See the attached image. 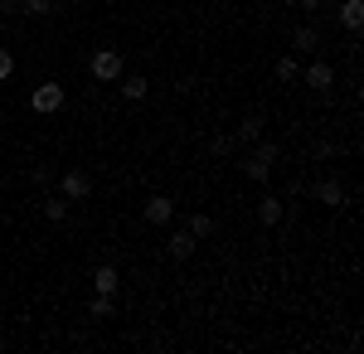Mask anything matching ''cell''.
Returning <instances> with one entry per match:
<instances>
[{"instance_id":"1","label":"cell","mask_w":364,"mask_h":354,"mask_svg":"<svg viewBox=\"0 0 364 354\" xmlns=\"http://www.w3.org/2000/svg\"><path fill=\"white\" fill-rule=\"evenodd\" d=\"M122 68H127V63H122L117 49H97V54L87 58V73H92L97 82H117V78H122Z\"/></svg>"},{"instance_id":"2","label":"cell","mask_w":364,"mask_h":354,"mask_svg":"<svg viewBox=\"0 0 364 354\" xmlns=\"http://www.w3.org/2000/svg\"><path fill=\"white\" fill-rule=\"evenodd\" d=\"M58 194H63L68 204H78V199L92 194V180H87L83 170H63V175H58Z\"/></svg>"},{"instance_id":"3","label":"cell","mask_w":364,"mask_h":354,"mask_svg":"<svg viewBox=\"0 0 364 354\" xmlns=\"http://www.w3.org/2000/svg\"><path fill=\"white\" fill-rule=\"evenodd\" d=\"M29 107L44 112V117H49V112H58V107H63V87H58V82H39V87L29 92Z\"/></svg>"},{"instance_id":"4","label":"cell","mask_w":364,"mask_h":354,"mask_svg":"<svg viewBox=\"0 0 364 354\" xmlns=\"http://www.w3.org/2000/svg\"><path fill=\"white\" fill-rule=\"evenodd\" d=\"M141 214H146V223H156V228H166V223H175V204H170L166 194H151Z\"/></svg>"},{"instance_id":"5","label":"cell","mask_w":364,"mask_h":354,"mask_svg":"<svg viewBox=\"0 0 364 354\" xmlns=\"http://www.w3.org/2000/svg\"><path fill=\"white\" fill-rule=\"evenodd\" d=\"M306 87H316V92L336 87V68H331L326 58H316V63H306Z\"/></svg>"},{"instance_id":"6","label":"cell","mask_w":364,"mask_h":354,"mask_svg":"<svg viewBox=\"0 0 364 354\" xmlns=\"http://www.w3.org/2000/svg\"><path fill=\"white\" fill-rule=\"evenodd\" d=\"M195 233H190V228H175V233H170V243H166V252L170 257H175V262H185V257H190V252H195Z\"/></svg>"},{"instance_id":"7","label":"cell","mask_w":364,"mask_h":354,"mask_svg":"<svg viewBox=\"0 0 364 354\" xmlns=\"http://www.w3.org/2000/svg\"><path fill=\"white\" fill-rule=\"evenodd\" d=\"M311 194H316L321 204H331V209H340V204H345V185H340V180H316V185H311Z\"/></svg>"},{"instance_id":"8","label":"cell","mask_w":364,"mask_h":354,"mask_svg":"<svg viewBox=\"0 0 364 354\" xmlns=\"http://www.w3.org/2000/svg\"><path fill=\"white\" fill-rule=\"evenodd\" d=\"M117 286H122V272H117L112 262H102V267L92 272V291H102V296H112Z\"/></svg>"},{"instance_id":"9","label":"cell","mask_w":364,"mask_h":354,"mask_svg":"<svg viewBox=\"0 0 364 354\" xmlns=\"http://www.w3.org/2000/svg\"><path fill=\"white\" fill-rule=\"evenodd\" d=\"M291 44H296V54H316L321 29H316V25H296V29H291Z\"/></svg>"},{"instance_id":"10","label":"cell","mask_w":364,"mask_h":354,"mask_svg":"<svg viewBox=\"0 0 364 354\" xmlns=\"http://www.w3.org/2000/svg\"><path fill=\"white\" fill-rule=\"evenodd\" d=\"M340 25L350 29V34H360L364 29V0H345L340 5Z\"/></svg>"},{"instance_id":"11","label":"cell","mask_w":364,"mask_h":354,"mask_svg":"<svg viewBox=\"0 0 364 354\" xmlns=\"http://www.w3.org/2000/svg\"><path fill=\"white\" fill-rule=\"evenodd\" d=\"M87 316H92V321H112V316H117L112 296H102V291H97V296L87 301Z\"/></svg>"},{"instance_id":"12","label":"cell","mask_w":364,"mask_h":354,"mask_svg":"<svg viewBox=\"0 0 364 354\" xmlns=\"http://www.w3.org/2000/svg\"><path fill=\"white\" fill-rule=\"evenodd\" d=\"M252 146H257V151H252V161H262V165H277L282 161V146H277V141H262V136H257Z\"/></svg>"},{"instance_id":"13","label":"cell","mask_w":364,"mask_h":354,"mask_svg":"<svg viewBox=\"0 0 364 354\" xmlns=\"http://www.w3.org/2000/svg\"><path fill=\"white\" fill-rule=\"evenodd\" d=\"M257 223H267V228H272V223H282V199H272V194H267V199L257 204Z\"/></svg>"},{"instance_id":"14","label":"cell","mask_w":364,"mask_h":354,"mask_svg":"<svg viewBox=\"0 0 364 354\" xmlns=\"http://www.w3.org/2000/svg\"><path fill=\"white\" fill-rule=\"evenodd\" d=\"M185 228H190L195 238H209V233H214L219 223H214V214H190V218H185Z\"/></svg>"},{"instance_id":"15","label":"cell","mask_w":364,"mask_h":354,"mask_svg":"<svg viewBox=\"0 0 364 354\" xmlns=\"http://www.w3.org/2000/svg\"><path fill=\"white\" fill-rule=\"evenodd\" d=\"M243 175H248L252 185H267V180H272V165H262V161H252V156H248V161H243Z\"/></svg>"},{"instance_id":"16","label":"cell","mask_w":364,"mask_h":354,"mask_svg":"<svg viewBox=\"0 0 364 354\" xmlns=\"http://www.w3.org/2000/svg\"><path fill=\"white\" fill-rule=\"evenodd\" d=\"M44 218H49V223H63V218H68V199H63V194L44 199Z\"/></svg>"},{"instance_id":"17","label":"cell","mask_w":364,"mask_h":354,"mask_svg":"<svg viewBox=\"0 0 364 354\" xmlns=\"http://www.w3.org/2000/svg\"><path fill=\"white\" fill-rule=\"evenodd\" d=\"M262 136V117H243V122H238V136L233 141H257Z\"/></svg>"},{"instance_id":"18","label":"cell","mask_w":364,"mask_h":354,"mask_svg":"<svg viewBox=\"0 0 364 354\" xmlns=\"http://www.w3.org/2000/svg\"><path fill=\"white\" fill-rule=\"evenodd\" d=\"M151 87H146V78H122V97H132V102H141Z\"/></svg>"},{"instance_id":"19","label":"cell","mask_w":364,"mask_h":354,"mask_svg":"<svg viewBox=\"0 0 364 354\" xmlns=\"http://www.w3.org/2000/svg\"><path fill=\"white\" fill-rule=\"evenodd\" d=\"M311 156L316 161H331V156H340V146L336 141H311Z\"/></svg>"},{"instance_id":"20","label":"cell","mask_w":364,"mask_h":354,"mask_svg":"<svg viewBox=\"0 0 364 354\" xmlns=\"http://www.w3.org/2000/svg\"><path fill=\"white\" fill-rule=\"evenodd\" d=\"M20 10H25V15H49L54 0H20Z\"/></svg>"},{"instance_id":"21","label":"cell","mask_w":364,"mask_h":354,"mask_svg":"<svg viewBox=\"0 0 364 354\" xmlns=\"http://www.w3.org/2000/svg\"><path fill=\"white\" fill-rule=\"evenodd\" d=\"M272 73H277L282 82H291V78H296V58H277V68H272Z\"/></svg>"},{"instance_id":"22","label":"cell","mask_w":364,"mask_h":354,"mask_svg":"<svg viewBox=\"0 0 364 354\" xmlns=\"http://www.w3.org/2000/svg\"><path fill=\"white\" fill-rule=\"evenodd\" d=\"M233 146H238L233 136H214V141H209V151H214V156H233Z\"/></svg>"},{"instance_id":"23","label":"cell","mask_w":364,"mask_h":354,"mask_svg":"<svg viewBox=\"0 0 364 354\" xmlns=\"http://www.w3.org/2000/svg\"><path fill=\"white\" fill-rule=\"evenodd\" d=\"M15 73V58H10V49H0V82Z\"/></svg>"},{"instance_id":"24","label":"cell","mask_w":364,"mask_h":354,"mask_svg":"<svg viewBox=\"0 0 364 354\" xmlns=\"http://www.w3.org/2000/svg\"><path fill=\"white\" fill-rule=\"evenodd\" d=\"M0 15H20V0H0Z\"/></svg>"},{"instance_id":"25","label":"cell","mask_w":364,"mask_h":354,"mask_svg":"<svg viewBox=\"0 0 364 354\" xmlns=\"http://www.w3.org/2000/svg\"><path fill=\"white\" fill-rule=\"evenodd\" d=\"M296 5H301V10H306V15H316V10H321V5H326V0H296Z\"/></svg>"},{"instance_id":"26","label":"cell","mask_w":364,"mask_h":354,"mask_svg":"<svg viewBox=\"0 0 364 354\" xmlns=\"http://www.w3.org/2000/svg\"><path fill=\"white\" fill-rule=\"evenodd\" d=\"M0 350H5V340H0Z\"/></svg>"}]
</instances>
